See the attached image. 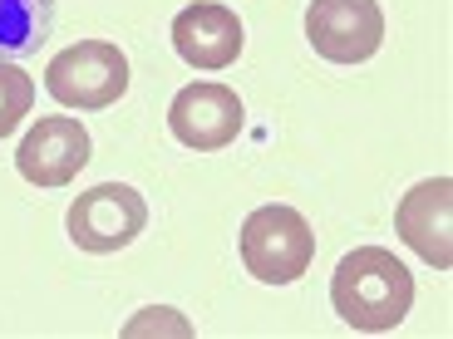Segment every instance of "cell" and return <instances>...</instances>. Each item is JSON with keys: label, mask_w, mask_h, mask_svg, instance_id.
<instances>
[{"label": "cell", "mask_w": 453, "mask_h": 339, "mask_svg": "<svg viewBox=\"0 0 453 339\" xmlns=\"http://www.w3.org/2000/svg\"><path fill=\"white\" fill-rule=\"evenodd\" d=\"M30 109H35V79L20 64L0 59V138H11L30 118Z\"/></svg>", "instance_id": "obj_11"}, {"label": "cell", "mask_w": 453, "mask_h": 339, "mask_svg": "<svg viewBox=\"0 0 453 339\" xmlns=\"http://www.w3.org/2000/svg\"><path fill=\"white\" fill-rule=\"evenodd\" d=\"M247 113H242L237 89L226 84H188L178 89V99L168 103V128L182 147L193 153H217V147L237 143Z\"/></svg>", "instance_id": "obj_7"}, {"label": "cell", "mask_w": 453, "mask_h": 339, "mask_svg": "<svg viewBox=\"0 0 453 339\" xmlns=\"http://www.w3.org/2000/svg\"><path fill=\"white\" fill-rule=\"evenodd\" d=\"M330 305L360 335H389L414 305V275L385 246H355L330 275Z\"/></svg>", "instance_id": "obj_1"}, {"label": "cell", "mask_w": 453, "mask_h": 339, "mask_svg": "<svg viewBox=\"0 0 453 339\" xmlns=\"http://www.w3.org/2000/svg\"><path fill=\"white\" fill-rule=\"evenodd\" d=\"M242 266L261 285H291L316 260V231L296 207H257L242 222Z\"/></svg>", "instance_id": "obj_2"}, {"label": "cell", "mask_w": 453, "mask_h": 339, "mask_svg": "<svg viewBox=\"0 0 453 339\" xmlns=\"http://www.w3.org/2000/svg\"><path fill=\"white\" fill-rule=\"evenodd\" d=\"M50 20H55V0H0V49L5 55H25L45 40Z\"/></svg>", "instance_id": "obj_10"}, {"label": "cell", "mask_w": 453, "mask_h": 339, "mask_svg": "<svg viewBox=\"0 0 453 339\" xmlns=\"http://www.w3.org/2000/svg\"><path fill=\"white\" fill-rule=\"evenodd\" d=\"M306 40L330 64H365L385 45V11L380 0H311Z\"/></svg>", "instance_id": "obj_5"}, {"label": "cell", "mask_w": 453, "mask_h": 339, "mask_svg": "<svg viewBox=\"0 0 453 339\" xmlns=\"http://www.w3.org/2000/svg\"><path fill=\"white\" fill-rule=\"evenodd\" d=\"M69 241L89 256H113V251L134 246L148 226V202L128 182H99L89 192L74 197L69 207Z\"/></svg>", "instance_id": "obj_4"}, {"label": "cell", "mask_w": 453, "mask_h": 339, "mask_svg": "<svg viewBox=\"0 0 453 339\" xmlns=\"http://www.w3.org/2000/svg\"><path fill=\"white\" fill-rule=\"evenodd\" d=\"M148 320H134L128 325V335H148V329H168V335H188V325L182 320H173L178 310H143Z\"/></svg>", "instance_id": "obj_12"}, {"label": "cell", "mask_w": 453, "mask_h": 339, "mask_svg": "<svg viewBox=\"0 0 453 339\" xmlns=\"http://www.w3.org/2000/svg\"><path fill=\"white\" fill-rule=\"evenodd\" d=\"M395 237L414 256L429 260L434 271H449L453 266V182L449 177H424L399 197Z\"/></svg>", "instance_id": "obj_6"}, {"label": "cell", "mask_w": 453, "mask_h": 339, "mask_svg": "<svg viewBox=\"0 0 453 339\" xmlns=\"http://www.w3.org/2000/svg\"><path fill=\"white\" fill-rule=\"evenodd\" d=\"M242 45H247V30H242V20H237L232 5L197 0V5L178 11V20H173V49H178V59H188L193 69L237 64Z\"/></svg>", "instance_id": "obj_9"}, {"label": "cell", "mask_w": 453, "mask_h": 339, "mask_svg": "<svg viewBox=\"0 0 453 339\" xmlns=\"http://www.w3.org/2000/svg\"><path fill=\"white\" fill-rule=\"evenodd\" d=\"M45 89L65 109H109L128 94V55L113 40H80V45L59 49L45 69Z\"/></svg>", "instance_id": "obj_3"}, {"label": "cell", "mask_w": 453, "mask_h": 339, "mask_svg": "<svg viewBox=\"0 0 453 339\" xmlns=\"http://www.w3.org/2000/svg\"><path fill=\"white\" fill-rule=\"evenodd\" d=\"M84 162H89V128L65 113L40 118L15 147V168L35 187H65L84 172Z\"/></svg>", "instance_id": "obj_8"}]
</instances>
